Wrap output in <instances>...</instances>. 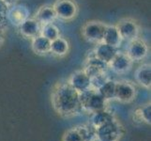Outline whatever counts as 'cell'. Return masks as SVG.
<instances>
[{"mask_svg":"<svg viewBox=\"0 0 151 141\" xmlns=\"http://www.w3.org/2000/svg\"><path fill=\"white\" fill-rule=\"evenodd\" d=\"M30 12L27 6L21 4H15L9 7L7 12L8 21L15 27H19L25 20L29 18Z\"/></svg>","mask_w":151,"mask_h":141,"instance_id":"5b68a950","label":"cell"},{"mask_svg":"<svg viewBox=\"0 0 151 141\" xmlns=\"http://www.w3.org/2000/svg\"><path fill=\"white\" fill-rule=\"evenodd\" d=\"M69 84L78 92L79 91L83 92L90 87L91 81L90 78L87 76V74L83 70V71H77L71 75Z\"/></svg>","mask_w":151,"mask_h":141,"instance_id":"30bf717a","label":"cell"},{"mask_svg":"<svg viewBox=\"0 0 151 141\" xmlns=\"http://www.w3.org/2000/svg\"><path fill=\"white\" fill-rule=\"evenodd\" d=\"M40 23L34 18H28L24 22L19 25V32L24 38L33 39L36 36L40 35Z\"/></svg>","mask_w":151,"mask_h":141,"instance_id":"ba28073f","label":"cell"},{"mask_svg":"<svg viewBox=\"0 0 151 141\" xmlns=\"http://www.w3.org/2000/svg\"><path fill=\"white\" fill-rule=\"evenodd\" d=\"M1 1L4 2L9 8V7H12V6H13V5L16 4L18 0H1Z\"/></svg>","mask_w":151,"mask_h":141,"instance_id":"e0dca14e","label":"cell"},{"mask_svg":"<svg viewBox=\"0 0 151 141\" xmlns=\"http://www.w3.org/2000/svg\"><path fill=\"white\" fill-rule=\"evenodd\" d=\"M122 41L123 40L118 33L116 25H107L105 31H104L102 43L109 44L113 47H116V48H119L122 43Z\"/></svg>","mask_w":151,"mask_h":141,"instance_id":"7c38bea8","label":"cell"},{"mask_svg":"<svg viewBox=\"0 0 151 141\" xmlns=\"http://www.w3.org/2000/svg\"><path fill=\"white\" fill-rule=\"evenodd\" d=\"M116 27L118 31L122 40L129 41L139 35V25L132 18H123L119 20L116 25Z\"/></svg>","mask_w":151,"mask_h":141,"instance_id":"3957f363","label":"cell"},{"mask_svg":"<svg viewBox=\"0 0 151 141\" xmlns=\"http://www.w3.org/2000/svg\"><path fill=\"white\" fill-rule=\"evenodd\" d=\"M5 43V35L4 30H0V47H1Z\"/></svg>","mask_w":151,"mask_h":141,"instance_id":"ac0fdd59","label":"cell"},{"mask_svg":"<svg viewBox=\"0 0 151 141\" xmlns=\"http://www.w3.org/2000/svg\"><path fill=\"white\" fill-rule=\"evenodd\" d=\"M132 63L133 61L126 54V52H118L108 64V67L116 74H125L132 69Z\"/></svg>","mask_w":151,"mask_h":141,"instance_id":"8992f818","label":"cell"},{"mask_svg":"<svg viewBox=\"0 0 151 141\" xmlns=\"http://www.w3.org/2000/svg\"><path fill=\"white\" fill-rule=\"evenodd\" d=\"M106 27L107 24L101 21H88L82 27V35L89 43H102Z\"/></svg>","mask_w":151,"mask_h":141,"instance_id":"6da1fadb","label":"cell"},{"mask_svg":"<svg viewBox=\"0 0 151 141\" xmlns=\"http://www.w3.org/2000/svg\"><path fill=\"white\" fill-rule=\"evenodd\" d=\"M33 18L37 20L40 25H43L46 24L54 23V21L57 17L53 6L44 5V6H41L40 8H39Z\"/></svg>","mask_w":151,"mask_h":141,"instance_id":"8fae6325","label":"cell"},{"mask_svg":"<svg viewBox=\"0 0 151 141\" xmlns=\"http://www.w3.org/2000/svg\"><path fill=\"white\" fill-rule=\"evenodd\" d=\"M51 40L46 39L40 34L31 39V49L37 55H47L50 53Z\"/></svg>","mask_w":151,"mask_h":141,"instance_id":"4fadbf2b","label":"cell"},{"mask_svg":"<svg viewBox=\"0 0 151 141\" xmlns=\"http://www.w3.org/2000/svg\"><path fill=\"white\" fill-rule=\"evenodd\" d=\"M70 50V43L65 38H62L61 36L55 40L51 41L50 53L57 56H64Z\"/></svg>","mask_w":151,"mask_h":141,"instance_id":"5bb4252c","label":"cell"},{"mask_svg":"<svg viewBox=\"0 0 151 141\" xmlns=\"http://www.w3.org/2000/svg\"><path fill=\"white\" fill-rule=\"evenodd\" d=\"M126 54L132 61L142 60L148 54V45L144 40L137 37L128 41Z\"/></svg>","mask_w":151,"mask_h":141,"instance_id":"277c9868","label":"cell"},{"mask_svg":"<svg viewBox=\"0 0 151 141\" xmlns=\"http://www.w3.org/2000/svg\"><path fill=\"white\" fill-rule=\"evenodd\" d=\"M118 52H119L118 48H116V47H113L104 43H101L96 44V47L93 50L92 53L94 54V56L97 59H99L108 65Z\"/></svg>","mask_w":151,"mask_h":141,"instance_id":"52a82bcc","label":"cell"},{"mask_svg":"<svg viewBox=\"0 0 151 141\" xmlns=\"http://www.w3.org/2000/svg\"><path fill=\"white\" fill-rule=\"evenodd\" d=\"M114 96L120 101H131L135 96V88L129 82H118L114 87Z\"/></svg>","mask_w":151,"mask_h":141,"instance_id":"9c48e42d","label":"cell"},{"mask_svg":"<svg viewBox=\"0 0 151 141\" xmlns=\"http://www.w3.org/2000/svg\"><path fill=\"white\" fill-rule=\"evenodd\" d=\"M52 6L56 17L64 21L73 20L79 12V7L75 0H55Z\"/></svg>","mask_w":151,"mask_h":141,"instance_id":"7a4b0ae2","label":"cell"},{"mask_svg":"<svg viewBox=\"0 0 151 141\" xmlns=\"http://www.w3.org/2000/svg\"><path fill=\"white\" fill-rule=\"evenodd\" d=\"M40 34L43 36L46 39L50 40L51 41L55 40L56 38L60 37V31L59 28L56 27L54 23L46 24L40 27Z\"/></svg>","mask_w":151,"mask_h":141,"instance_id":"2e32d148","label":"cell"},{"mask_svg":"<svg viewBox=\"0 0 151 141\" xmlns=\"http://www.w3.org/2000/svg\"><path fill=\"white\" fill-rule=\"evenodd\" d=\"M135 78L139 84L145 87H150V64L140 66L135 72Z\"/></svg>","mask_w":151,"mask_h":141,"instance_id":"9a60e30c","label":"cell"}]
</instances>
